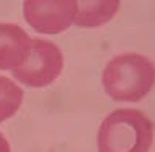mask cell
<instances>
[{"label":"cell","mask_w":155,"mask_h":152,"mask_svg":"<svg viewBox=\"0 0 155 152\" xmlns=\"http://www.w3.org/2000/svg\"><path fill=\"white\" fill-rule=\"evenodd\" d=\"M31 52V38L15 23H0V70H15Z\"/></svg>","instance_id":"5"},{"label":"cell","mask_w":155,"mask_h":152,"mask_svg":"<svg viewBox=\"0 0 155 152\" xmlns=\"http://www.w3.org/2000/svg\"><path fill=\"white\" fill-rule=\"evenodd\" d=\"M119 0H80L77 2V13L74 23L82 28H95L108 23L119 8Z\"/></svg>","instance_id":"6"},{"label":"cell","mask_w":155,"mask_h":152,"mask_svg":"<svg viewBox=\"0 0 155 152\" xmlns=\"http://www.w3.org/2000/svg\"><path fill=\"white\" fill-rule=\"evenodd\" d=\"M0 152H12L10 150V144H8V141L3 137L2 133H0Z\"/></svg>","instance_id":"8"},{"label":"cell","mask_w":155,"mask_h":152,"mask_svg":"<svg viewBox=\"0 0 155 152\" xmlns=\"http://www.w3.org/2000/svg\"><path fill=\"white\" fill-rule=\"evenodd\" d=\"M23 101V90L7 77H0V123L18 111Z\"/></svg>","instance_id":"7"},{"label":"cell","mask_w":155,"mask_h":152,"mask_svg":"<svg viewBox=\"0 0 155 152\" xmlns=\"http://www.w3.org/2000/svg\"><path fill=\"white\" fill-rule=\"evenodd\" d=\"M26 22L36 31L57 35L65 31L75 20V0H26L23 3Z\"/></svg>","instance_id":"4"},{"label":"cell","mask_w":155,"mask_h":152,"mask_svg":"<svg viewBox=\"0 0 155 152\" xmlns=\"http://www.w3.org/2000/svg\"><path fill=\"white\" fill-rule=\"evenodd\" d=\"M62 66L64 57L56 44L41 38H31L30 56L12 74L25 85L39 88L51 85L62 72Z\"/></svg>","instance_id":"3"},{"label":"cell","mask_w":155,"mask_h":152,"mask_svg":"<svg viewBox=\"0 0 155 152\" xmlns=\"http://www.w3.org/2000/svg\"><path fill=\"white\" fill-rule=\"evenodd\" d=\"M152 142L153 124L139 110H116L98 131L100 152H149Z\"/></svg>","instance_id":"1"},{"label":"cell","mask_w":155,"mask_h":152,"mask_svg":"<svg viewBox=\"0 0 155 152\" xmlns=\"http://www.w3.org/2000/svg\"><path fill=\"white\" fill-rule=\"evenodd\" d=\"M153 64L140 54L113 57L103 70L104 92L118 101H139L153 87Z\"/></svg>","instance_id":"2"}]
</instances>
